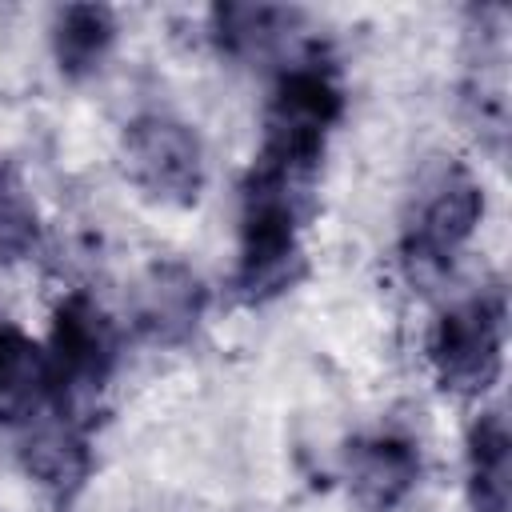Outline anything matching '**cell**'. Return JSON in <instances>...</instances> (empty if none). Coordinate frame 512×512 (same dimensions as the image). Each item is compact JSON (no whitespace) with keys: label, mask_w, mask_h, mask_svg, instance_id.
Instances as JSON below:
<instances>
[{"label":"cell","mask_w":512,"mask_h":512,"mask_svg":"<svg viewBox=\"0 0 512 512\" xmlns=\"http://www.w3.org/2000/svg\"><path fill=\"white\" fill-rule=\"evenodd\" d=\"M312 188L316 180L268 168L260 160L248 164L240 180L236 260L228 272V292L240 304L264 308L308 276L304 228L316 212Z\"/></svg>","instance_id":"1"},{"label":"cell","mask_w":512,"mask_h":512,"mask_svg":"<svg viewBox=\"0 0 512 512\" xmlns=\"http://www.w3.org/2000/svg\"><path fill=\"white\" fill-rule=\"evenodd\" d=\"M488 212L480 172L460 156H436L408 192L396 232V264L408 284L432 288L468 252Z\"/></svg>","instance_id":"2"},{"label":"cell","mask_w":512,"mask_h":512,"mask_svg":"<svg viewBox=\"0 0 512 512\" xmlns=\"http://www.w3.org/2000/svg\"><path fill=\"white\" fill-rule=\"evenodd\" d=\"M348 108L336 64L320 44H308L288 64H280L260 120V148L252 160L280 172L316 180L328 140L340 128Z\"/></svg>","instance_id":"3"},{"label":"cell","mask_w":512,"mask_h":512,"mask_svg":"<svg viewBox=\"0 0 512 512\" xmlns=\"http://www.w3.org/2000/svg\"><path fill=\"white\" fill-rule=\"evenodd\" d=\"M40 344L48 352V372H52V412L92 428L88 416L104 396L120 360L116 320L104 312V304L92 292L68 288L52 304L48 336Z\"/></svg>","instance_id":"4"},{"label":"cell","mask_w":512,"mask_h":512,"mask_svg":"<svg viewBox=\"0 0 512 512\" xmlns=\"http://www.w3.org/2000/svg\"><path fill=\"white\" fill-rule=\"evenodd\" d=\"M508 344V296L500 284H484L444 304L428 328V372L452 400H484L504 372Z\"/></svg>","instance_id":"5"},{"label":"cell","mask_w":512,"mask_h":512,"mask_svg":"<svg viewBox=\"0 0 512 512\" xmlns=\"http://www.w3.org/2000/svg\"><path fill=\"white\" fill-rule=\"evenodd\" d=\"M120 172L140 200L156 208H196L208 188V156L200 132L172 112L132 116L120 132Z\"/></svg>","instance_id":"6"},{"label":"cell","mask_w":512,"mask_h":512,"mask_svg":"<svg viewBox=\"0 0 512 512\" xmlns=\"http://www.w3.org/2000/svg\"><path fill=\"white\" fill-rule=\"evenodd\" d=\"M208 316V288L200 272L176 256H156L132 288V328L152 348H184Z\"/></svg>","instance_id":"7"},{"label":"cell","mask_w":512,"mask_h":512,"mask_svg":"<svg viewBox=\"0 0 512 512\" xmlns=\"http://www.w3.org/2000/svg\"><path fill=\"white\" fill-rule=\"evenodd\" d=\"M344 484L364 512H396L424 476L420 440L400 428H372L344 444Z\"/></svg>","instance_id":"8"},{"label":"cell","mask_w":512,"mask_h":512,"mask_svg":"<svg viewBox=\"0 0 512 512\" xmlns=\"http://www.w3.org/2000/svg\"><path fill=\"white\" fill-rule=\"evenodd\" d=\"M80 420L44 412L28 428H20V464L24 472L56 500H72L92 476V444Z\"/></svg>","instance_id":"9"},{"label":"cell","mask_w":512,"mask_h":512,"mask_svg":"<svg viewBox=\"0 0 512 512\" xmlns=\"http://www.w3.org/2000/svg\"><path fill=\"white\" fill-rule=\"evenodd\" d=\"M52 408L48 352L20 324L0 320V432H20Z\"/></svg>","instance_id":"10"},{"label":"cell","mask_w":512,"mask_h":512,"mask_svg":"<svg viewBox=\"0 0 512 512\" xmlns=\"http://www.w3.org/2000/svg\"><path fill=\"white\" fill-rule=\"evenodd\" d=\"M464 500L468 512L512 508V432L504 408H480L464 432Z\"/></svg>","instance_id":"11"},{"label":"cell","mask_w":512,"mask_h":512,"mask_svg":"<svg viewBox=\"0 0 512 512\" xmlns=\"http://www.w3.org/2000/svg\"><path fill=\"white\" fill-rule=\"evenodd\" d=\"M296 28H300V12L280 4H212L204 20L212 48L236 64L276 56Z\"/></svg>","instance_id":"12"},{"label":"cell","mask_w":512,"mask_h":512,"mask_svg":"<svg viewBox=\"0 0 512 512\" xmlns=\"http://www.w3.org/2000/svg\"><path fill=\"white\" fill-rule=\"evenodd\" d=\"M116 40H120V20L108 4H64L52 12L48 24L52 64L72 84L92 80L108 64Z\"/></svg>","instance_id":"13"},{"label":"cell","mask_w":512,"mask_h":512,"mask_svg":"<svg viewBox=\"0 0 512 512\" xmlns=\"http://www.w3.org/2000/svg\"><path fill=\"white\" fill-rule=\"evenodd\" d=\"M44 224L36 200L8 172L0 176V264H20L40 248Z\"/></svg>","instance_id":"14"},{"label":"cell","mask_w":512,"mask_h":512,"mask_svg":"<svg viewBox=\"0 0 512 512\" xmlns=\"http://www.w3.org/2000/svg\"><path fill=\"white\" fill-rule=\"evenodd\" d=\"M0 176H4V168H0Z\"/></svg>","instance_id":"15"}]
</instances>
